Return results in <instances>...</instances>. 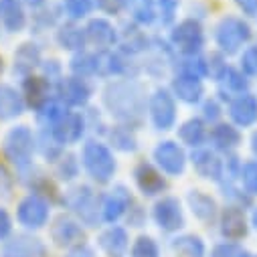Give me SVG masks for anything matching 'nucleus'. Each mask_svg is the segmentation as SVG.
Listing matches in <instances>:
<instances>
[{"label": "nucleus", "mask_w": 257, "mask_h": 257, "mask_svg": "<svg viewBox=\"0 0 257 257\" xmlns=\"http://www.w3.org/2000/svg\"><path fill=\"white\" fill-rule=\"evenodd\" d=\"M103 105L107 113L121 125L136 130L146 115V93L134 79H115L103 89Z\"/></svg>", "instance_id": "obj_1"}, {"label": "nucleus", "mask_w": 257, "mask_h": 257, "mask_svg": "<svg viewBox=\"0 0 257 257\" xmlns=\"http://www.w3.org/2000/svg\"><path fill=\"white\" fill-rule=\"evenodd\" d=\"M37 152V138L29 125H13L3 138V154L21 172L33 166V156Z\"/></svg>", "instance_id": "obj_2"}, {"label": "nucleus", "mask_w": 257, "mask_h": 257, "mask_svg": "<svg viewBox=\"0 0 257 257\" xmlns=\"http://www.w3.org/2000/svg\"><path fill=\"white\" fill-rule=\"evenodd\" d=\"M81 164L87 176L97 184H107L117 170V162L113 158L111 148L99 140H87L83 144Z\"/></svg>", "instance_id": "obj_3"}, {"label": "nucleus", "mask_w": 257, "mask_h": 257, "mask_svg": "<svg viewBox=\"0 0 257 257\" xmlns=\"http://www.w3.org/2000/svg\"><path fill=\"white\" fill-rule=\"evenodd\" d=\"M253 37V31L247 21L235 15L223 17L215 27V43L219 47V53L223 55H235L239 53Z\"/></svg>", "instance_id": "obj_4"}, {"label": "nucleus", "mask_w": 257, "mask_h": 257, "mask_svg": "<svg viewBox=\"0 0 257 257\" xmlns=\"http://www.w3.org/2000/svg\"><path fill=\"white\" fill-rule=\"evenodd\" d=\"M170 47L178 51L182 57L199 55L205 47V31L203 25L195 19H184L170 31Z\"/></svg>", "instance_id": "obj_5"}, {"label": "nucleus", "mask_w": 257, "mask_h": 257, "mask_svg": "<svg viewBox=\"0 0 257 257\" xmlns=\"http://www.w3.org/2000/svg\"><path fill=\"white\" fill-rule=\"evenodd\" d=\"M67 209H71L79 221H83L87 227H95L101 219V207L97 203V197L91 186H75L69 192H65V199H63Z\"/></svg>", "instance_id": "obj_6"}, {"label": "nucleus", "mask_w": 257, "mask_h": 257, "mask_svg": "<svg viewBox=\"0 0 257 257\" xmlns=\"http://www.w3.org/2000/svg\"><path fill=\"white\" fill-rule=\"evenodd\" d=\"M148 115L158 132H168L176 123V97L170 89L158 87L148 97Z\"/></svg>", "instance_id": "obj_7"}, {"label": "nucleus", "mask_w": 257, "mask_h": 257, "mask_svg": "<svg viewBox=\"0 0 257 257\" xmlns=\"http://www.w3.org/2000/svg\"><path fill=\"white\" fill-rule=\"evenodd\" d=\"M87 130V119L81 111H67L61 119H57L51 127H47V132L51 134V138L61 146H71L77 144Z\"/></svg>", "instance_id": "obj_8"}, {"label": "nucleus", "mask_w": 257, "mask_h": 257, "mask_svg": "<svg viewBox=\"0 0 257 257\" xmlns=\"http://www.w3.org/2000/svg\"><path fill=\"white\" fill-rule=\"evenodd\" d=\"M49 217H51L49 201L35 195V192H29L27 197H23L17 207V221L29 231L43 229L49 223Z\"/></svg>", "instance_id": "obj_9"}, {"label": "nucleus", "mask_w": 257, "mask_h": 257, "mask_svg": "<svg viewBox=\"0 0 257 257\" xmlns=\"http://www.w3.org/2000/svg\"><path fill=\"white\" fill-rule=\"evenodd\" d=\"M154 164L166 174V176H182L186 170V152L178 142L172 140H162L156 144L152 152Z\"/></svg>", "instance_id": "obj_10"}, {"label": "nucleus", "mask_w": 257, "mask_h": 257, "mask_svg": "<svg viewBox=\"0 0 257 257\" xmlns=\"http://www.w3.org/2000/svg\"><path fill=\"white\" fill-rule=\"evenodd\" d=\"M152 219L164 233H176L184 227V211L176 197H162L152 209Z\"/></svg>", "instance_id": "obj_11"}, {"label": "nucleus", "mask_w": 257, "mask_h": 257, "mask_svg": "<svg viewBox=\"0 0 257 257\" xmlns=\"http://www.w3.org/2000/svg\"><path fill=\"white\" fill-rule=\"evenodd\" d=\"M67 107H83L91 99V87L87 79L69 75V77H61L57 81V95Z\"/></svg>", "instance_id": "obj_12"}, {"label": "nucleus", "mask_w": 257, "mask_h": 257, "mask_svg": "<svg viewBox=\"0 0 257 257\" xmlns=\"http://www.w3.org/2000/svg\"><path fill=\"white\" fill-rule=\"evenodd\" d=\"M134 182L144 197H158L166 190L164 172L148 160H140L134 166Z\"/></svg>", "instance_id": "obj_13"}, {"label": "nucleus", "mask_w": 257, "mask_h": 257, "mask_svg": "<svg viewBox=\"0 0 257 257\" xmlns=\"http://www.w3.org/2000/svg\"><path fill=\"white\" fill-rule=\"evenodd\" d=\"M190 162L201 178L221 182L225 176V160L213 148H195L190 154Z\"/></svg>", "instance_id": "obj_14"}, {"label": "nucleus", "mask_w": 257, "mask_h": 257, "mask_svg": "<svg viewBox=\"0 0 257 257\" xmlns=\"http://www.w3.org/2000/svg\"><path fill=\"white\" fill-rule=\"evenodd\" d=\"M132 207V195L123 184H115L107 195L103 197L101 203V219L105 223H115L121 219Z\"/></svg>", "instance_id": "obj_15"}, {"label": "nucleus", "mask_w": 257, "mask_h": 257, "mask_svg": "<svg viewBox=\"0 0 257 257\" xmlns=\"http://www.w3.org/2000/svg\"><path fill=\"white\" fill-rule=\"evenodd\" d=\"M51 239L59 247L71 249V247L83 243V229L75 219H71L67 215H59L51 225Z\"/></svg>", "instance_id": "obj_16"}, {"label": "nucleus", "mask_w": 257, "mask_h": 257, "mask_svg": "<svg viewBox=\"0 0 257 257\" xmlns=\"http://www.w3.org/2000/svg\"><path fill=\"white\" fill-rule=\"evenodd\" d=\"M229 117L237 127H251L257 123V95L241 93L229 101Z\"/></svg>", "instance_id": "obj_17"}, {"label": "nucleus", "mask_w": 257, "mask_h": 257, "mask_svg": "<svg viewBox=\"0 0 257 257\" xmlns=\"http://www.w3.org/2000/svg\"><path fill=\"white\" fill-rule=\"evenodd\" d=\"M21 93L25 97V103L31 109H35V111H39L41 107H45L53 99V95H51V81L47 77H43V75H29V77H25Z\"/></svg>", "instance_id": "obj_18"}, {"label": "nucleus", "mask_w": 257, "mask_h": 257, "mask_svg": "<svg viewBox=\"0 0 257 257\" xmlns=\"http://www.w3.org/2000/svg\"><path fill=\"white\" fill-rule=\"evenodd\" d=\"M85 37L87 43L97 47L99 51L113 49L117 45V29L107 21V19H91L85 27Z\"/></svg>", "instance_id": "obj_19"}, {"label": "nucleus", "mask_w": 257, "mask_h": 257, "mask_svg": "<svg viewBox=\"0 0 257 257\" xmlns=\"http://www.w3.org/2000/svg\"><path fill=\"white\" fill-rule=\"evenodd\" d=\"M29 23L25 5L21 0H0V27L7 33H21Z\"/></svg>", "instance_id": "obj_20"}, {"label": "nucleus", "mask_w": 257, "mask_h": 257, "mask_svg": "<svg viewBox=\"0 0 257 257\" xmlns=\"http://www.w3.org/2000/svg\"><path fill=\"white\" fill-rule=\"evenodd\" d=\"M95 61H97L95 75L99 77H121L127 73V59L121 51H113V49L97 51Z\"/></svg>", "instance_id": "obj_21"}, {"label": "nucleus", "mask_w": 257, "mask_h": 257, "mask_svg": "<svg viewBox=\"0 0 257 257\" xmlns=\"http://www.w3.org/2000/svg\"><path fill=\"white\" fill-rule=\"evenodd\" d=\"M170 91L176 99L188 103V105H197L203 101L205 95V85L203 79H195V77H186V75H176L170 83Z\"/></svg>", "instance_id": "obj_22"}, {"label": "nucleus", "mask_w": 257, "mask_h": 257, "mask_svg": "<svg viewBox=\"0 0 257 257\" xmlns=\"http://www.w3.org/2000/svg\"><path fill=\"white\" fill-rule=\"evenodd\" d=\"M99 247L107 257H125L127 249H130V237L127 231L119 225H111L107 227L101 235H99Z\"/></svg>", "instance_id": "obj_23"}, {"label": "nucleus", "mask_w": 257, "mask_h": 257, "mask_svg": "<svg viewBox=\"0 0 257 257\" xmlns=\"http://www.w3.org/2000/svg\"><path fill=\"white\" fill-rule=\"evenodd\" d=\"M45 245L33 235H17L3 245L0 257H43Z\"/></svg>", "instance_id": "obj_24"}, {"label": "nucleus", "mask_w": 257, "mask_h": 257, "mask_svg": "<svg viewBox=\"0 0 257 257\" xmlns=\"http://www.w3.org/2000/svg\"><path fill=\"white\" fill-rule=\"evenodd\" d=\"M25 97L17 87L9 83H0V121H11L21 117L25 113Z\"/></svg>", "instance_id": "obj_25"}, {"label": "nucleus", "mask_w": 257, "mask_h": 257, "mask_svg": "<svg viewBox=\"0 0 257 257\" xmlns=\"http://www.w3.org/2000/svg\"><path fill=\"white\" fill-rule=\"evenodd\" d=\"M209 140L215 152H233L241 144V132L233 123H215L209 132Z\"/></svg>", "instance_id": "obj_26"}, {"label": "nucleus", "mask_w": 257, "mask_h": 257, "mask_svg": "<svg viewBox=\"0 0 257 257\" xmlns=\"http://www.w3.org/2000/svg\"><path fill=\"white\" fill-rule=\"evenodd\" d=\"M221 235L227 241H239L247 235V219L241 207H227L221 215Z\"/></svg>", "instance_id": "obj_27"}, {"label": "nucleus", "mask_w": 257, "mask_h": 257, "mask_svg": "<svg viewBox=\"0 0 257 257\" xmlns=\"http://www.w3.org/2000/svg\"><path fill=\"white\" fill-rule=\"evenodd\" d=\"M57 45L63 49V51H71V53H79L85 49L87 45V37H85V29L79 27L75 21H67L59 25L57 29Z\"/></svg>", "instance_id": "obj_28"}, {"label": "nucleus", "mask_w": 257, "mask_h": 257, "mask_svg": "<svg viewBox=\"0 0 257 257\" xmlns=\"http://www.w3.org/2000/svg\"><path fill=\"white\" fill-rule=\"evenodd\" d=\"M37 67H41V49H39V45L23 43L15 53V65H13L15 75L25 79V77L33 75V71Z\"/></svg>", "instance_id": "obj_29"}, {"label": "nucleus", "mask_w": 257, "mask_h": 257, "mask_svg": "<svg viewBox=\"0 0 257 257\" xmlns=\"http://www.w3.org/2000/svg\"><path fill=\"white\" fill-rule=\"evenodd\" d=\"M117 45L121 47L123 55H138L144 53L150 43L136 23H125L121 31H117Z\"/></svg>", "instance_id": "obj_30"}, {"label": "nucleus", "mask_w": 257, "mask_h": 257, "mask_svg": "<svg viewBox=\"0 0 257 257\" xmlns=\"http://www.w3.org/2000/svg\"><path fill=\"white\" fill-rule=\"evenodd\" d=\"M121 9L138 27H150L158 21L156 0H121Z\"/></svg>", "instance_id": "obj_31"}, {"label": "nucleus", "mask_w": 257, "mask_h": 257, "mask_svg": "<svg viewBox=\"0 0 257 257\" xmlns=\"http://www.w3.org/2000/svg\"><path fill=\"white\" fill-rule=\"evenodd\" d=\"M209 138L207 123L203 117H188L178 127V140L188 148H201Z\"/></svg>", "instance_id": "obj_32"}, {"label": "nucleus", "mask_w": 257, "mask_h": 257, "mask_svg": "<svg viewBox=\"0 0 257 257\" xmlns=\"http://www.w3.org/2000/svg\"><path fill=\"white\" fill-rule=\"evenodd\" d=\"M186 203L190 213L203 223H211L217 217V203L211 195L203 190H190L186 195Z\"/></svg>", "instance_id": "obj_33"}, {"label": "nucleus", "mask_w": 257, "mask_h": 257, "mask_svg": "<svg viewBox=\"0 0 257 257\" xmlns=\"http://www.w3.org/2000/svg\"><path fill=\"white\" fill-rule=\"evenodd\" d=\"M107 138H109V148H115L119 152H136L138 150V138L134 134L132 127L127 125H113L111 130H107Z\"/></svg>", "instance_id": "obj_34"}, {"label": "nucleus", "mask_w": 257, "mask_h": 257, "mask_svg": "<svg viewBox=\"0 0 257 257\" xmlns=\"http://www.w3.org/2000/svg\"><path fill=\"white\" fill-rule=\"evenodd\" d=\"M223 83L221 87V93H227V99L231 101L233 97L241 95V93H247L249 89V79L243 71L239 69H233V67H227V71L223 73V77L219 79Z\"/></svg>", "instance_id": "obj_35"}, {"label": "nucleus", "mask_w": 257, "mask_h": 257, "mask_svg": "<svg viewBox=\"0 0 257 257\" xmlns=\"http://www.w3.org/2000/svg\"><path fill=\"white\" fill-rule=\"evenodd\" d=\"M172 251L176 257H207L205 243L199 235H180L172 241Z\"/></svg>", "instance_id": "obj_36"}, {"label": "nucleus", "mask_w": 257, "mask_h": 257, "mask_svg": "<svg viewBox=\"0 0 257 257\" xmlns=\"http://www.w3.org/2000/svg\"><path fill=\"white\" fill-rule=\"evenodd\" d=\"M95 67H97V61H95V53H87V51H79L73 55L71 63H69V69L73 75L77 77H93L95 75Z\"/></svg>", "instance_id": "obj_37"}, {"label": "nucleus", "mask_w": 257, "mask_h": 257, "mask_svg": "<svg viewBox=\"0 0 257 257\" xmlns=\"http://www.w3.org/2000/svg\"><path fill=\"white\" fill-rule=\"evenodd\" d=\"M176 75H186V77L203 79V77H207V61L201 59L199 55L182 57L178 61V65H176Z\"/></svg>", "instance_id": "obj_38"}, {"label": "nucleus", "mask_w": 257, "mask_h": 257, "mask_svg": "<svg viewBox=\"0 0 257 257\" xmlns=\"http://www.w3.org/2000/svg\"><path fill=\"white\" fill-rule=\"evenodd\" d=\"M79 160L73 156V154H63L59 160H57V176L65 182H71L79 176Z\"/></svg>", "instance_id": "obj_39"}, {"label": "nucleus", "mask_w": 257, "mask_h": 257, "mask_svg": "<svg viewBox=\"0 0 257 257\" xmlns=\"http://www.w3.org/2000/svg\"><path fill=\"white\" fill-rule=\"evenodd\" d=\"M91 0H63V13L69 17V21H83L91 15Z\"/></svg>", "instance_id": "obj_40"}, {"label": "nucleus", "mask_w": 257, "mask_h": 257, "mask_svg": "<svg viewBox=\"0 0 257 257\" xmlns=\"http://www.w3.org/2000/svg\"><path fill=\"white\" fill-rule=\"evenodd\" d=\"M239 180L249 197H257V160H249L241 164Z\"/></svg>", "instance_id": "obj_41"}, {"label": "nucleus", "mask_w": 257, "mask_h": 257, "mask_svg": "<svg viewBox=\"0 0 257 257\" xmlns=\"http://www.w3.org/2000/svg\"><path fill=\"white\" fill-rule=\"evenodd\" d=\"M130 257H160V247L152 237L142 235L132 243Z\"/></svg>", "instance_id": "obj_42"}, {"label": "nucleus", "mask_w": 257, "mask_h": 257, "mask_svg": "<svg viewBox=\"0 0 257 257\" xmlns=\"http://www.w3.org/2000/svg\"><path fill=\"white\" fill-rule=\"evenodd\" d=\"M180 7V0H156V13H158V21L164 27H170L176 21V13Z\"/></svg>", "instance_id": "obj_43"}, {"label": "nucleus", "mask_w": 257, "mask_h": 257, "mask_svg": "<svg viewBox=\"0 0 257 257\" xmlns=\"http://www.w3.org/2000/svg\"><path fill=\"white\" fill-rule=\"evenodd\" d=\"M207 61V75H211L213 79H221L223 77V73L227 71V63H225V55L223 53H213L211 57H207L205 59Z\"/></svg>", "instance_id": "obj_44"}, {"label": "nucleus", "mask_w": 257, "mask_h": 257, "mask_svg": "<svg viewBox=\"0 0 257 257\" xmlns=\"http://www.w3.org/2000/svg\"><path fill=\"white\" fill-rule=\"evenodd\" d=\"M241 71L247 77H257V45L247 47L241 55Z\"/></svg>", "instance_id": "obj_45"}, {"label": "nucleus", "mask_w": 257, "mask_h": 257, "mask_svg": "<svg viewBox=\"0 0 257 257\" xmlns=\"http://www.w3.org/2000/svg\"><path fill=\"white\" fill-rule=\"evenodd\" d=\"M241 255V249L237 247V243L233 241H223V243H217L211 251L209 257H239Z\"/></svg>", "instance_id": "obj_46"}, {"label": "nucleus", "mask_w": 257, "mask_h": 257, "mask_svg": "<svg viewBox=\"0 0 257 257\" xmlns=\"http://www.w3.org/2000/svg\"><path fill=\"white\" fill-rule=\"evenodd\" d=\"M221 113H223V109H221V103L217 99H213V97L205 99V103H203V119L205 121L215 123L221 119Z\"/></svg>", "instance_id": "obj_47"}, {"label": "nucleus", "mask_w": 257, "mask_h": 257, "mask_svg": "<svg viewBox=\"0 0 257 257\" xmlns=\"http://www.w3.org/2000/svg\"><path fill=\"white\" fill-rule=\"evenodd\" d=\"M13 186H15V180H13L11 170L5 164H0V199H9L13 192Z\"/></svg>", "instance_id": "obj_48"}, {"label": "nucleus", "mask_w": 257, "mask_h": 257, "mask_svg": "<svg viewBox=\"0 0 257 257\" xmlns=\"http://www.w3.org/2000/svg\"><path fill=\"white\" fill-rule=\"evenodd\" d=\"M13 233V219L5 207H0V241L9 239Z\"/></svg>", "instance_id": "obj_49"}, {"label": "nucleus", "mask_w": 257, "mask_h": 257, "mask_svg": "<svg viewBox=\"0 0 257 257\" xmlns=\"http://www.w3.org/2000/svg\"><path fill=\"white\" fill-rule=\"evenodd\" d=\"M93 9L105 13V15H113L121 9V0H91Z\"/></svg>", "instance_id": "obj_50"}, {"label": "nucleus", "mask_w": 257, "mask_h": 257, "mask_svg": "<svg viewBox=\"0 0 257 257\" xmlns=\"http://www.w3.org/2000/svg\"><path fill=\"white\" fill-rule=\"evenodd\" d=\"M41 69H43V77H47L49 81L51 79H61V65H59V61L51 59V61H45L41 63Z\"/></svg>", "instance_id": "obj_51"}, {"label": "nucleus", "mask_w": 257, "mask_h": 257, "mask_svg": "<svg viewBox=\"0 0 257 257\" xmlns=\"http://www.w3.org/2000/svg\"><path fill=\"white\" fill-rule=\"evenodd\" d=\"M65 257H97V255H95V251H93L89 245L81 243V245L71 247V249L67 251V255H65Z\"/></svg>", "instance_id": "obj_52"}, {"label": "nucleus", "mask_w": 257, "mask_h": 257, "mask_svg": "<svg viewBox=\"0 0 257 257\" xmlns=\"http://www.w3.org/2000/svg\"><path fill=\"white\" fill-rule=\"evenodd\" d=\"M235 5L247 17H257V0H235Z\"/></svg>", "instance_id": "obj_53"}, {"label": "nucleus", "mask_w": 257, "mask_h": 257, "mask_svg": "<svg viewBox=\"0 0 257 257\" xmlns=\"http://www.w3.org/2000/svg\"><path fill=\"white\" fill-rule=\"evenodd\" d=\"M21 3L25 5V7H29V9H43L45 5H47V0H21Z\"/></svg>", "instance_id": "obj_54"}, {"label": "nucleus", "mask_w": 257, "mask_h": 257, "mask_svg": "<svg viewBox=\"0 0 257 257\" xmlns=\"http://www.w3.org/2000/svg\"><path fill=\"white\" fill-rule=\"evenodd\" d=\"M251 152L257 156V130H255L253 136H251Z\"/></svg>", "instance_id": "obj_55"}, {"label": "nucleus", "mask_w": 257, "mask_h": 257, "mask_svg": "<svg viewBox=\"0 0 257 257\" xmlns=\"http://www.w3.org/2000/svg\"><path fill=\"white\" fill-rule=\"evenodd\" d=\"M251 225H253V229L257 231V207H255V211L251 213Z\"/></svg>", "instance_id": "obj_56"}, {"label": "nucleus", "mask_w": 257, "mask_h": 257, "mask_svg": "<svg viewBox=\"0 0 257 257\" xmlns=\"http://www.w3.org/2000/svg\"><path fill=\"white\" fill-rule=\"evenodd\" d=\"M239 257H257V255H253V253H245V251H241V255Z\"/></svg>", "instance_id": "obj_57"}, {"label": "nucleus", "mask_w": 257, "mask_h": 257, "mask_svg": "<svg viewBox=\"0 0 257 257\" xmlns=\"http://www.w3.org/2000/svg\"><path fill=\"white\" fill-rule=\"evenodd\" d=\"M0 75H3V57H0Z\"/></svg>", "instance_id": "obj_58"}]
</instances>
